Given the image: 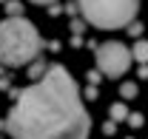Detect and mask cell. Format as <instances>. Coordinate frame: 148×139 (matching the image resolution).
I'll return each instance as SVG.
<instances>
[{
  "instance_id": "1",
  "label": "cell",
  "mask_w": 148,
  "mask_h": 139,
  "mask_svg": "<svg viewBox=\"0 0 148 139\" xmlns=\"http://www.w3.org/2000/svg\"><path fill=\"white\" fill-rule=\"evenodd\" d=\"M0 128L14 139H88L91 117L71 74L63 65H51L37 85L17 97Z\"/></svg>"
},
{
  "instance_id": "2",
  "label": "cell",
  "mask_w": 148,
  "mask_h": 139,
  "mask_svg": "<svg viewBox=\"0 0 148 139\" xmlns=\"http://www.w3.org/2000/svg\"><path fill=\"white\" fill-rule=\"evenodd\" d=\"M43 40L37 34L34 23L26 17H9L0 23V63L9 68H17L32 63L40 54Z\"/></svg>"
},
{
  "instance_id": "3",
  "label": "cell",
  "mask_w": 148,
  "mask_h": 139,
  "mask_svg": "<svg viewBox=\"0 0 148 139\" xmlns=\"http://www.w3.org/2000/svg\"><path fill=\"white\" fill-rule=\"evenodd\" d=\"M83 17L97 29H123L140 12V0H77Z\"/></svg>"
},
{
  "instance_id": "4",
  "label": "cell",
  "mask_w": 148,
  "mask_h": 139,
  "mask_svg": "<svg viewBox=\"0 0 148 139\" xmlns=\"http://www.w3.org/2000/svg\"><path fill=\"white\" fill-rule=\"evenodd\" d=\"M97 65L106 77H123L125 71L131 68V51L117 43V40H108L97 48Z\"/></svg>"
},
{
  "instance_id": "5",
  "label": "cell",
  "mask_w": 148,
  "mask_h": 139,
  "mask_svg": "<svg viewBox=\"0 0 148 139\" xmlns=\"http://www.w3.org/2000/svg\"><path fill=\"white\" fill-rule=\"evenodd\" d=\"M131 57H137V60L145 63V60H148V43H137V48L131 51Z\"/></svg>"
},
{
  "instance_id": "6",
  "label": "cell",
  "mask_w": 148,
  "mask_h": 139,
  "mask_svg": "<svg viewBox=\"0 0 148 139\" xmlns=\"http://www.w3.org/2000/svg\"><path fill=\"white\" fill-rule=\"evenodd\" d=\"M111 117H114V119H125V117H128L125 105H114V108H111Z\"/></svg>"
},
{
  "instance_id": "7",
  "label": "cell",
  "mask_w": 148,
  "mask_h": 139,
  "mask_svg": "<svg viewBox=\"0 0 148 139\" xmlns=\"http://www.w3.org/2000/svg\"><path fill=\"white\" fill-rule=\"evenodd\" d=\"M6 12H9V14H12V17H20V12H23V6H20L17 0H12V3H9V6H6Z\"/></svg>"
},
{
  "instance_id": "8",
  "label": "cell",
  "mask_w": 148,
  "mask_h": 139,
  "mask_svg": "<svg viewBox=\"0 0 148 139\" xmlns=\"http://www.w3.org/2000/svg\"><path fill=\"white\" fill-rule=\"evenodd\" d=\"M134 94H137V85H134V82H125V85H123V97H125V99H131Z\"/></svg>"
},
{
  "instance_id": "9",
  "label": "cell",
  "mask_w": 148,
  "mask_h": 139,
  "mask_svg": "<svg viewBox=\"0 0 148 139\" xmlns=\"http://www.w3.org/2000/svg\"><path fill=\"white\" fill-rule=\"evenodd\" d=\"M32 3H54V0H32Z\"/></svg>"
}]
</instances>
